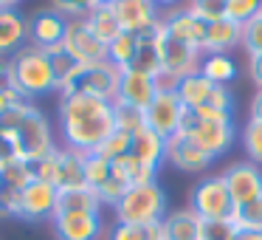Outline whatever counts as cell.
Wrapping results in <instances>:
<instances>
[{
	"instance_id": "1",
	"label": "cell",
	"mask_w": 262,
	"mask_h": 240,
	"mask_svg": "<svg viewBox=\"0 0 262 240\" xmlns=\"http://www.w3.org/2000/svg\"><path fill=\"white\" fill-rule=\"evenodd\" d=\"M57 122L62 147L79 150L88 155L116 130L113 102L85 96V93H59Z\"/></svg>"
},
{
	"instance_id": "2",
	"label": "cell",
	"mask_w": 262,
	"mask_h": 240,
	"mask_svg": "<svg viewBox=\"0 0 262 240\" xmlns=\"http://www.w3.org/2000/svg\"><path fill=\"white\" fill-rule=\"evenodd\" d=\"M0 127L12 133L20 158L31 161V164H37L40 158H46L48 153H54L59 147L57 136H54L51 119L46 116V110L40 105L29 102V99H23L14 108L3 110L0 113Z\"/></svg>"
},
{
	"instance_id": "3",
	"label": "cell",
	"mask_w": 262,
	"mask_h": 240,
	"mask_svg": "<svg viewBox=\"0 0 262 240\" xmlns=\"http://www.w3.org/2000/svg\"><path fill=\"white\" fill-rule=\"evenodd\" d=\"M9 88H14L29 102L57 91V74L51 68L48 54L34 46H26L23 51L9 57Z\"/></svg>"
},
{
	"instance_id": "4",
	"label": "cell",
	"mask_w": 262,
	"mask_h": 240,
	"mask_svg": "<svg viewBox=\"0 0 262 240\" xmlns=\"http://www.w3.org/2000/svg\"><path fill=\"white\" fill-rule=\"evenodd\" d=\"M116 223H138V226H149V223H161L169 215V204H166V192L158 181L149 184H136L124 192V198L113 206Z\"/></svg>"
},
{
	"instance_id": "5",
	"label": "cell",
	"mask_w": 262,
	"mask_h": 240,
	"mask_svg": "<svg viewBox=\"0 0 262 240\" xmlns=\"http://www.w3.org/2000/svg\"><path fill=\"white\" fill-rule=\"evenodd\" d=\"M119 79L121 71L110 59L99 65H76L68 79L59 82V93H85V96H96L104 102H116Z\"/></svg>"
},
{
	"instance_id": "6",
	"label": "cell",
	"mask_w": 262,
	"mask_h": 240,
	"mask_svg": "<svg viewBox=\"0 0 262 240\" xmlns=\"http://www.w3.org/2000/svg\"><path fill=\"white\" fill-rule=\"evenodd\" d=\"M85 153L71 150L59 144L54 153H48L46 158H40L34 164V175L46 184H54L57 189H71L85 184Z\"/></svg>"
},
{
	"instance_id": "7",
	"label": "cell",
	"mask_w": 262,
	"mask_h": 240,
	"mask_svg": "<svg viewBox=\"0 0 262 240\" xmlns=\"http://www.w3.org/2000/svg\"><path fill=\"white\" fill-rule=\"evenodd\" d=\"M178 133L189 136L211 161L220 158V155H226L228 150H231L234 138H237V127H234V122H231V125L203 122L194 110H186V113H183V122H181V130H178Z\"/></svg>"
},
{
	"instance_id": "8",
	"label": "cell",
	"mask_w": 262,
	"mask_h": 240,
	"mask_svg": "<svg viewBox=\"0 0 262 240\" xmlns=\"http://www.w3.org/2000/svg\"><path fill=\"white\" fill-rule=\"evenodd\" d=\"M189 209L200 217V221H223V217L234 215V201L226 189L223 175H206L194 184L192 195H189Z\"/></svg>"
},
{
	"instance_id": "9",
	"label": "cell",
	"mask_w": 262,
	"mask_h": 240,
	"mask_svg": "<svg viewBox=\"0 0 262 240\" xmlns=\"http://www.w3.org/2000/svg\"><path fill=\"white\" fill-rule=\"evenodd\" d=\"M155 40H158V51H161V68L169 71L172 76L183 79V76L198 74L200 71L203 54H200L194 46H189V43L172 37L169 31L164 29V23H158V29H155Z\"/></svg>"
},
{
	"instance_id": "10",
	"label": "cell",
	"mask_w": 262,
	"mask_h": 240,
	"mask_svg": "<svg viewBox=\"0 0 262 240\" xmlns=\"http://www.w3.org/2000/svg\"><path fill=\"white\" fill-rule=\"evenodd\" d=\"M62 48L74 57L76 65H99L107 63V46L91 31L88 20H68L62 37Z\"/></svg>"
},
{
	"instance_id": "11",
	"label": "cell",
	"mask_w": 262,
	"mask_h": 240,
	"mask_svg": "<svg viewBox=\"0 0 262 240\" xmlns=\"http://www.w3.org/2000/svg\"><path fill=\"white\" fill-rule=\"evenodd\" d=\"M220 175L226 181V189L231 195L234 206H243L248 201L262 198V170L254 161H234Z\"/></svg>"
},
{
	"instance_id": "12",
	"label": "cell",
	"mask_w": 262,
	"mask_h": 240,
	"mask_svg": "<svg viewBox=\"0 0 262 240\" xmlns=\"http://www.w3.org/2000/svg\"><path fill=\"white\" fill-rule=\"evenodd\" d=\"M57 198H59V189L54 184H46L40 178L29 184V187L20 192V221H29V223H42L57 215Z\"/></svg>"
},
{
	"instance_id": "13",
	"label": "cell",
	"mask_w": 262,
	"mask_h": 240,
	"mask_svg": "<svg viewBox=\"0 0 262 240\" xmlns=\"http://www.w3.org/2000/svg\"><path fill=\"white\" fill-rule=\"evenodd\" d=\"M183 113H186V108L181 105L178 93H158L144 110V125L152 133H158L161 138H169L181 130Z\"/></svg>"
},
{
	"instance_id": "14",
	"label": "cell",
	"mask_w": 262,
	"mask_h": 240,
	"mask_svg": "<svg viewBox=\"0 0 262 240\" xmlns=\"http://www.w3.org/2000/svg\"><path fill=\"white\" fill-rule=\"evenodd\" d=\"M51 229L57 240H99L104 234L102 212H68L54 215Z\"/></svg>"
},
{
	"instance_id": "15",
	"label": "cell",
	"mask_w": 262,
	"mask_h": 240,
	"mask_svg": "<svg viewBox=\"0 0 262 240\" xmlns=\"http://www.w3.org/2000/svg\"><path fill=\"white\" fill-rule=\"evenodd\" d=\"M65 29H68V17H62L57 9H51V6L37 9L29 17V46L48 51V48L62 43Z\"/></svg>"
},
{
	"instance_id": "16",
	"label": "cell",
	"mask_w": 262,
	"mask_h": 240,
	"mask_svg": "<svg viewBox=\"0 0 262 240\" xmlns=\"http://www.w3.org/2000/svg\"><path fill=\"white\" fill-rule=\"evenodd\" d=\"M113 12L121 23V31H130V34H138V37L152 31L161 23L155 0H116Z\"/></svg>"
},
{
	"instance_id": "17",
	"label": "cell",
	"mask_w": 262,
	"mask_h": 240,
	"mask_svg": "<svg viewBox=\"0 0 262 240\" xmlns=\"http://www.w3.org/2000/svg\"><path fill=\"white\" fill-rule=\"evenodd\" d=\"M161 23H164V29L169 31L172 37H178V40L189 43V46H194L200 54H203V43H206V20H200L189 6L169 9L166 14H161Z\"/></svg>"
},
{
	"instance_id": "18",
	"label": "cell",
	"mask_w": 262,
	"mask_h": 240,
	"mask_svg": "<svg viewBox=\"0 0 262 240\" xmlns=\"http://www.w3.org/2000/svg\"><path fill=\"white\" fill-rule=\"evenodd\" d=\"M166 161H169L175 170L189 172V175H198V172H206L211 167V158L183 133H175V136L166 138Z\"/></svg>"
},
{
	"instance_id": "19",
	"label": "cell",
	"mask_w": 262,
	"mask_h": 240,
	"mask_svg": "<svg viewBox=\"0 0 262 240\" xmlns=\"http://www.w3.org/2000/svg\"><path fill=\"white\" fill-rule=\"evenodd\" d=\"M158 96V88H155V79L141 71H121V79H119V96L116 102L121 105H130V108H138V110H147L149 102Z\"/></svg>"
},
{
	"instance_id": "20",
	"label": "cell",
	"mask_w": 262,
	"mask_h": 240,
	"mask_svg": "<svg viewBox=\"0 0 262 240\" xmlns=\"http://www.w3.org/2000/svg\"><path fill=\"white\" fill-rule=\"evenodd\" d=\"M29 46V17L20 9H0V57H14Z\"/></svg>"
},
{
	"instance_id": "21",
	"label": "cell",
	"mask_w": 262,
	"mask_h": 240,
	"mask_svg": "<svg viewBox=\"0 0 262 240\" xmlns=\"http://www.w3.org/2000/svg\"><path fill=\"white\" fill-rule=\"evenodd\" d=\"M243 40V26L234 23L228 17L211 20L206 23V43H203V54H228L231 48L239 46Z\"/></svg>"
},
{
	"instance_id": "22",
	"label": "cell",
	"mask_w": 262,
	"mask_h": 240,
	"mask_svg": "<svg viewBox=\"0 0 262 240\" xmlns=\"http://www.w3.org/2000/svg\"><path fill=\"white\" fill-rule=\"evenodd\" d=\"M130 155H136L141 164L152 167V170H161V164L166 161V138H161L158 133H152L149 127H141V130L133 136Z\"/></svg>"
},
{
	"instance_id": "23",
	"label": "cell",
	"mask_w": 262,
	"mask_h": 240,
	"mask_svg": "<svg viewBox=\"0 0 262 240\" xmlns=\"http://www.w3.org/2000/svg\"><path fill=\"white\" fill-rule=\"evenodd\" d=\"M102 198L96 189H91L88 184L71 189H59L57 198V215H68V212H102Z\"/></svg>"
},
{
	"instance_id": "24",
	"label": "cell",
	"mask_w": 262,
	"mask_h": 240,
	"mask_svg": "<svg viewBox=\"0 0 262 240\" xmlns=\"http://www.w3.org/2000/svg\"><path fill=\"white\" fill-rule=\"evenodd\" d=\"M164 240H200V217L192 209H175L161 221Z\"/></svg>"
},
{
	"instance_id": "25",
	"label": "cell",
	"mask_w": 262,
	"mask_h": 240,
	"mask_svg": "<svg viewBox=\"0 0 262 240\" xmlns=\"http://www.w3.org/2000/svg\"><path fill=\"white\" fill-rule=\"evenodd\" d=\"M211 82L206 79L203 74H189V76H183L181 82H178V99H181V105L186 110H198V108H203L206 102H209V93H211Z\"/></svg>"
},
{
	"instance_id": "26",
	"label": "cell",
	"mask_w": 262,
	"mask_h": 240,
	"mask_svg": "<svg viewBox=\"0 0 262 240\" xmlns=\"http://www.w3.org/2000/svg\"><path fill=\"white\" fill-rule=\"evenodd\" d=\"M85 20H88V26H91V31L104 43V46H110V43L121 34V23L113 12V3H99Z\"/></svg>"
},
{
	"instance_id": "27",
	"label": "cell",
	"mask_w": 262,
	"mask_h": 240,
	"mask_svg": "<svg viewBox=\"0 0 262 240\" xmlns=\"http://www.w3.org/2000/svg\"><path fill=\"white\" fill-rule=\"evenodd\" d=\"M200 74L211 85H228L237 76V63L228 54H203V59H200Z\"/></svg>"
},
{
	"instance_id": "28",
	"label": "cell",
	"mask_w": 262,
	"mask_h": 240,
	"mask_svg": "<svg viewBox=\"0 0 262 240\" xmlns=\"http://www.w3.org/2000/svg\"><path fill=\"white\" fill-rule=\"evenodd\" d=\"M155 29L138 37V51L136 59H133V71H141L147 76H155L161 71V51H158V40H155Z\"/></svg>"
},
{
	"instance_id": "29",
	"label": "cell",
	"mask_w": 262,
	"mask_h": 240,
	"mask_svg": "<svg viewBox=\"0 0 262 240\" xmlns=\"http://www.w3.org/2000/svg\"><path fill=\"white\" fill-rule=\"evenodd\" d=\"M136 51H138V34L121 31V34L107 46V59H110V63H113L119 71H127V68H133Z\"/></svg>"
},
{
	"instance_id": "30",
	"label": "cell",
	"mask_w": 262,
	"mask_h": 240,
	"mask_svg": "<svg viewBox=\"0 0 262 240\" xmlns=\"http://www.w3.org/2000/svg\"><path fill=\"white\" fill-rule=\"evenodd\" d=\"M0 178H3V187L23 192V189L37 178L34 175V164H31V161H26V158H14V161H9V164L0 170Z\"/></svg>"
},
{
	"instance_id": "31",
	"label": "cell",
	"mask_w": 262,
	"mask_h": 240,
	"mask_svg": "<svg viewBox=\"0 0 262 240\" xmlns=\"http://www.w3.org/2000/svg\"><path fill=\"white\" fill-rule=\"evenodd\" d=\"M107 240H164V229H161V223H149V226L116 223V226L110 229Z\"/></svg>"
},
{
	"instance_id": "32",
	"label": "cell",
	"mask_w": 262,
	"mask_h": 240,
	"mask_svg": "<svg viewBox=\"0 0 262 240\" xmlns=\"http://www.w3.org/2000/svg\"><path fill=\"white\" fill-rule=\"evenodd\" d=\"M231 221L239 232H262V198L248 201L243 206H234Z\"/></svg>"
},
{
	"instance_id": "33",
	"label": "cell",
	"mask_w": 262,
	"mask_h": 240,
	"mask_svg": "<svg viewBox=\"0 0 262 240\" xmlns=\"http://www.w3.org/2000/svg\"><path fill=\"white\" fill-rule=\"evenodd\" d=\"M110 178H113V161L102 158V155H96V153L88 155L85 158V184L88 187L99 192Z\"/></svg>"
},
{
	"instance_id": "34",
	"label": "cell",
	"mask_w": 262,
	"mask_h": 240,
	"mask_svg": "<svg viewBox=\"0 0 262 240\" xmlns=\"http://www.w3.org/2000/svg\"><path fill=\"white\" fill-rule=\"evenodd\" d=\"M113 119H116V130L130 133V136H136L141 127H147L144 125V110L121 105V102H113Z\"/></svg>"
},
{
	"instance_id": "35",
	"label": "cell",
	"mask_w": 262,
	"mask_h": 240,
	"mask_svg": "<svg viewBox=\"0 0 262 240\" xmlns=\"http://www.w3.org/2000/svg\"><path fill=\"white\" fill-rule=\"evenodd\" d=\"M130 144H133V136H130V133L113 130L96 150H93V153L102 155V158H107V161H116V158H121V155L130 153ZM88 155H91V153H88Z\"/></svg>"
},
{
	"instance_id": "36",
	"label": "cell",
	"mask_w": 262,
	"mask_h": 240,
	"mask_svg": "<svg viewBox=\"0 0 262 240\" xmlns=\"http://www.w3.org/2000/svg\"><path fill=\"white\" fill-rule=\"evenodd\" d=\"M239 229L231 217L223 221H200V240H237Z\"/></svg>"
},
{
	"instance_id": "37",
	"label": "cell",
	"mask_w": 262,
	"mask_h": 240,
	"mask_svg": "<svg viewBox=\"0 0 262 240\" xmlns=\"http://www.w3.org/2000/svg\"><path fill=\"white\" fill-rule=\"evenodd\" d=\"M239 46L248 51V57H262V14L243 23V40Z\"/></svg>"
},
{
	"instance_id": "38",
	"label": "cell",
	"mask_w": 262,
	"mask_h": 240,
	"mask_svg": "<svg viewBox=\"0 0 262 240\" xmlns=\"http://www.w3.org/2000/svg\"><path fill=\"white\" fill-rule=\"evenodd\" d=\"M96 6L99 0H51V9H57L68 20H85Z\"/></svg>"
},
{
	"instance_id": "39",
	"label": "cell",
	"mask_w": 262,
	"mask_h": 240,
	"mask_svg": "<svg viewBox=\"0 0 262 240\" xmlns=\"http://www.w3.org/2000/svg\"><path fill=\"white\" fill-rule=\"evenodd\" d=\"M262 9V0H226V17L234 23H248L251 17H256Z\"/></svg>"
},
{
	"instance_id": "40",
	"label": "cell",
	"mask_w": 262,
	"mask_h": 240,
	"mask_svg": "<svg viewBox=\"0 0 262 240\" xmlns=\"http://www.w3.org/2000/svg\"><path fill=\"white\" fill-rule=\"evenodd\" d=\"M46 54H48V59H51V68H54V74H57V85H59L62 79H68V76H71V71L76 68V63H74V57L62 48V43L54 46V48H48ZM57 91H59V88H57Z\"/></svg>"
},
{
	"instance_id": "41",
	"label": "cell",
	"mask_w": 262,
	"mask_h": 240,
	"mask_svg": "<svg viewBox=\"0 0 262 240\" xmlns=\"http://www.w3.org/2000/svg\"><path fill=\"white\" fill-rule=\"evenodd\" d=\"M189 9L206 23L226 17V0H189Z\"/></svg>"
},
{
	"instance_id": "42",
	"label": "cell",
	"mask_w": 262,
	"mask_h": 240,
	"mask_svg": "<svg viewBox=\"0 0 262 240\" xmlns=\"http://www.w3.org/2000/svg\"><path fill=\"white\" fill-rule=\"evenodd\" d=\"M206 105L214 108V110H223V113H234V93H231V88L228 85H214Z\"/></svg>"
},
{
	"instance_id": "43",
	"label": "cell",
	"mask_w": 262,
	"mask_h": 240,
	"mask_svg": "<svg viewBox=\"0 0 262 240\" xmlns=\"http://www.w3.org/2000/svg\"><path fill=\"white\" fill-rule=\"evenodd\" d=\"M0 217H20V192L3 187L0 189Z\"/></svg>"
},
{
	"instance_id": "44",
	"label": "cell",
	"mask_w": 262,
	"mask_h": 240,
	"mask_svg": "<svg viewBox=\"0 0 262 240\" xmlns=\"http://www.w3.org/2000/svg\"><path fill=\"white\" fill-rule=\"evenodd\" d=\"M14 158H20L17 144H14V136L9 130H3V127H0V170H3L9 161H14Z\"/></svg>"
},
{
	"instance_id": "45",
	"label": "cell",
	"mask_w": 262,
	"mask_h": 240,
	"mask_svg": "<svg viewBox=\"0 0 262 240\" xmlns=\"http://www.w3.org/2000/svg\"><path fill=\"white\" fill-rule=\"evenodd\" d=\"M194 113H198L203 122H214V125H231V113H223V110H214V108H209V105L198 108Z\"/></svg>"
},
{
	"instance_id": "46",
	"label": "cell",
	"mask_w": 262,
	"mask_h": 240,
	"mask_svg": "<svg viewBox=\"0 0 262 240\" xmlns=\"http://www.w3.org/2000/svg\"><path fill=\"white\" fill-rule=\"evenodd\" d=\"M17 102H23V96H20L14 88H3V91H0V113L9 110V108H14Z\"/></svg>"
},
{
	"instance_id": "47",
	"label": "cell",
	"mask_w": 262,
	"mask_h": 240,
	"mask_svg": "<svg viewBox=\"0 0 262 240\" xmlns=\"http://www.w3.org/2000/svg\"><path fill=\"white\" fill-rule=\"evenodd\" d=\"M248 76L254 79V85L262 91V57H248Z\"/></svg>"
},
{
	"instance_id": "48",
	"label": "cell",
	"mask_w": 262,
	"mask_h": 240,
	"mask_svg": "<svg viewBox=\"0 0 262 240\" xmlns=\"http://www.w3.org/2000/svg\"><path fill=\"white\" fill-rule=\"evenodd\" d=\"M251 119L248 122H259V125H262V91H256L254 93V99H251Z\"/></svg>"
},
{
	"instance_id": "49",
	"label": "cell",
	"mask_w": 262,
	"mask_h": 240,
	"mask_svg": "<svg viewBox=\"0 0 262 240\" xmlns=\"http://www.w3.org/2000/svg\"><path fill=\"white\" fill-rule=\"evenodd\" d=\"M9 88V57H0V91Z\"/></svg>"
},
{
	"instance_id": "50",
	"label": "cell",
	"mask_w": 262,
	"mask_h": 240,
	"mask_svg": "<svg viewBox=\"0 0 262 240\" xmlns=\"http://www.w3.org/2000/svg\"><path fill=\"white\" fill-rule=\"evenodd\" d=\"M237 240H262V232H239Z\"/></svg>"
},
{
	"instance_id": "51",
	"label": "cell",
	"mask_w": 262,
	"mask_h": 240,
	"mask_svg": "<svg viewBox=\"0 0 262 240\" xmlns=\"http://www.w3.org/2000/svg\"><path fill=\"white\" fill-rule=\"evenodd\" d=\"M178 3H181V0H155V6H164V9H178Z\"/></svg>"
},
{
	"instance_id": "52",
	"label": "cell",
	"mask_w": 262,
	"mask_h": 240,
	"mask_svg": "<svg viewBox=\"0 0 262 240\" xmlns=\"http://www.w3.org/2000/svg\"><path fill=\"white\" fill-rule=\"evenodd\" d=\"M23 0H0V9H17Z\"/></svg>"
},
{
	"instance_id": "53",
	"label": "cell",
	"mask_w": 262,
	"mask_h": 240,
	"mask_svg": "<svg viewBox=\"0 0 262 240\" xmlns=\"http://www.w3.org/2000/svg\"><path fill=\"white\" fill-rule=\"evenodd\" d=\"M99 3H116V0H99Z\"/></svg>"
},
{
	"instance_id": "54",
	"label": "cell",
	"mask_w": 262,
	"mask_h": 240,
	"mask_svg": "<svg viewBox=\"0 0 262 240\" xmlns=\"http://www.w3.org/2000/svg\"><path fill=\"white\" fill-rule=\"evenodd\" d=\"M0 189H3V178H0Z\"/></svg>"
},
{
	"instance_id": "55",
	"label": "cell",
	"mask_w": 262,
	"mask_h": 240,
	"mask_svg": "<svg viewBox=\"0 0 262 240\" xmlns=\"http://www.w3.org/2000/svg\"><path fill=\"white\" fill-rule=\"evenodd\" d=\"M259 14H262V9H259Z\"/></svg>"
}]
</instances>
